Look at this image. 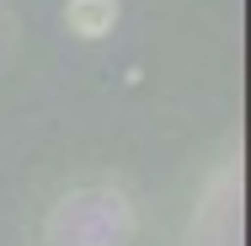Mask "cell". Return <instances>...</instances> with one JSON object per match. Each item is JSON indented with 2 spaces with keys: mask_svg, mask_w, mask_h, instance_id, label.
Segmentation results:
<instances>
[{
  "mask_svg": "<svg viewBox=\"0 0 251 246\" xmlns=\"http://www.w3.org/2000/svg\"><path fill=\"white\" fill-rule=\"evenodd\" d=\"M64 22L80 38H107L112 22H118V0H70L64 5Z\"/></svg>",
  "mask_w": 251,
  "mask_h": 246,
  "instance_id": "cell-1",
  "label": "cell"
}]
</instances>
